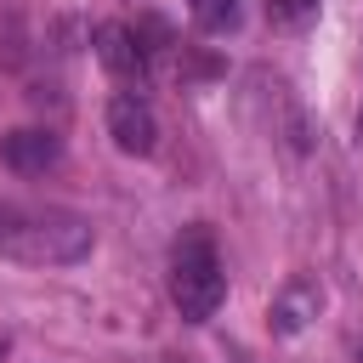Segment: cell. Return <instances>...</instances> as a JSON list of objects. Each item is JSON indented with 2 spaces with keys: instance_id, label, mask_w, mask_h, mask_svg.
<instances>
[{
  "instance_id": "1",
  "label": "cell",
  "mask_w": 363,
  "mask_h": 363,
  "mask_svg": "<svg viewBox=\"0 0 363 363\" xmlns=\"http://www.w3.org/2000/svg\"><path fill=\"white\" fill-rule=\"evenodd\" d=\"M0 255L28 267H62L91 255V221L57 204H0Z\"/></svg>"
},
{
  "instance_id": "2",
  "label": "cell",
  "mask_w": 363,
  "mask_h": 363,
  "mask_svg": "<svg viewBox=\"0 0 363 363\" xmlns=\"http://www.w3.org/2000/svg\"><path fill=\"white\" fill-rule=\"evenodd\" d=\"M221 295H227V272L216 261L210 233L204 227L182 233L176 238V255H170V301H176V312L187 323H204V318H216Z\"/></svg>"
},
{
  "instance_id": "3",
  "label": "cell",
  "mask_w": 363,
  "mask_h": 363,
  "mask_svg": "<svg viewBox=\"0 0 363 363\" xmlns=\"http://www.w3.org/2000/svg\"><path fill=\"white\" fill-rule=\"evenodd\" d=\"M108 136H113L119 153L147 159V153L159 147V119H153V108H147L136 91H119V96L108 102Z\"/></svg>"
},
{
  "instance_id": "4",
  "label": "cell",
  "mask_w": 363,
  "mask_h": 363,
  "mask_svg": "<svg viewBox=\"0 0 363 363\" xmlns=\"http://www.w3.org/2000/svg\"><path fill=\"white\" fill-rule=\"evenodd\" d=\"M0 159L17 176H40V170H51L62 159V142L51 130H40V125H23V130H6L0 136Z\"/></svg>"
},
{
  "instance_id": "5",
  "label": "cell",
  "mask_w": 363,
  "mask_h": 363,
  "mask_svg": "<svg viewBox=\"0 0 363 363\" xmlns=\"http://www.w3.org/2000/svg\"><path fill=\"white\" fill-rule=\"evenodd\" d=\"M96 57H102V68L113 79H142L147 74V51H142V40L125 23H102L96 28Z\"/></svg>"
},
{
  "instance_id": "6",
  "label": "cell",
  "mask_w": 363,
  "mask_h": 363,
  "mask_svg": "<svg viewBox=\"0 0 363 363\" xmlns=\"http://www.w3.org/2000/svg\"><path fill=\"white\" fill-rule=\"evenodd\" d=\"M318 306H323L318 278H289V284H284V295L272 301L267 323H272V335H301V329H306V318H318Z\"/></svg>"
},
{
  "instance_id": "7",
  "label": "cell",
  "mask_w": 363,
  "mask_h": 363,
  "mask_svg": "<svg viewBox=\"0 0 363 363\" xmlns=\"http://www.w3.org/2000/svg\"><path fill=\"white\" fill-rule=\"evenodd\" d=\"M187 11H193V23L204 34H227L238 23V0H187Z\"/></svg>"
},
{
  "instance_id": "8",
  "label": "cell",
  "mask_w": 363,
  "mask_h": 363,
  "mask_svg": "<svg viewBox=\"0 0 363 363\" xmlns=\"http://www.w3.org/2000/svg\"><path fill=\"white\" fill-rule=\"evenodd\" d=\"M267 17L278 28H306L318 17V0H267Z\"/></svg>"
},
{
  "instance_id": "9",
  "label": "cell",
  "mask_w": 363,
  "mask_h": 363,
  "mask_svg": "<svg viewBox=\"0 0 363 363\" xmlns=\"http://www.w3.org/2000/svg\"><path fill=\"white\" fill-rule=\"evenodd\" d=\"M357 136H363V113H357Z\"/></svg>"
},
{
  "instance_id": "10",
  "label": "cell",
  "mask_w": 363,
  "mask_h": 363,
  "mask_svg": "<svg viewBox=\"0 0 363 363\" xmlns=\"http://www.w3.org/2000/svg\"><path fill=\"white\" fill-rule=\"evenodd\" d=\"M357 363H363V340H357Z\"/></svg>"
}]
</instances>
